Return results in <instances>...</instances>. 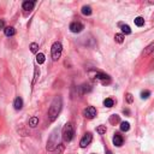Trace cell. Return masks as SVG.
Masks as SVG:
<instances>
[{
  "instance_id": "obj_28",
  "label": "cell",
  "mask_w": 154,
  "mask_h": 154,
  "mask_svg": "<svg viewBox=\"0 0 154 154\" xmlns=\"http://www.w3.org/2000/svg\"><path fill=\"white\" fill-rule=\"evenodd\" d=\"M133 100H134V99H133V95H131V94H128V95H126V101H128L129 104H131Z\"/></svg>"
},
{
  "instance_id": "obj_15",
  "label": "cell",
  "mask_w": 154,
  "mask_h": 154,
  "mask_svg": "<svg viewBox=\"0 0 154 154\" xmlns=\"http://www.w3.org/2000/svg\"><path fill=\"white\" fill-rule=\"evenodd\" d=\"M153 51H154V42H153V44H151L147 48H144V51H143V55H149Z\"/></svg>"
},
{
  "instance_id": "obj_22",
  "label": "cell",
  "mask_w": 154,
  "mask_h": 154,
  "mask_svg": "<svg viewBox=\"0 0 154 154\" xmlns=\"http://www.w3.org/2000/svg\"><path fill=\"white\" fill-rule=\"evenodd\" d=\"M135 24L137 27H142L143 24H144V19L142 17H136L135 18Z\"/></svg>"
},
{
  "instance_id": "obj_4",
  "label": "cell",
  "mask_w": 154,
  "mask_h": 154,
  "mask_svg": "<svg viewBox=\"0 0 154 154\" xmlns=\"http://www.w3.org/2000/svg\"><path fill=\"white\" fill-rule=\"evenodd\" d=\"M61 51H63V46L59 41H57L52 45V48H51V54H52V59L55 61L60 58L61 55Z\"/></svg>"
},
{
  "instance_id": "obj_24",
  "label": "cell",
  "mask_w": 154,
  "mask_h": 154,
  "mask_svg": "<svg viewBox=\"0 0 154 154\" xmlns=\"http://www.w3.org/2000/svg\"><path fill=\"white\" fill-rule=\"evenodd\" d=\"M149 96H151V92L149 90H142L141 92V99H148L149 98Z\"/></svg>"
},
{
  "instance_id": "obj_20",
  "label": "cell",
  "mask_w": 154,
  "mask_h": 154,
  "mask_svg": "<svg viewBox=\"0 0 154 154\" xmlns=\"http://www.w3.org/2000/svg\"><path fill=\"white\" fill-rule=\"evenodd\" d=\"M36 63H39V64H44L45 63V54L44 53H39L36 55Z\"/></svg>"
},
{
  "instance_id": "obj_30",
  "label": "cell",
  "mask_w": 154,
  "mask_h": 154,
  "mask_svg": "<svg viewBox=\"0 0 154 154\" xmlns=\"http://www.w3.org/2000/svg\"><path fill=\"white\" fill-rule=\"evenodd\" d=\"M123 112H124V113H126V115H129V110H124Z\"/></svg>"
},
{
  "instance_id": "obj_12",
  "label": "cell",
  "mask_w": 154,
  "mask_h": 154,
  "mask_svg": "<svg viewBox=\"0 0 154 154\" xmlns=\"http://www.w3.org/2000/svg\"><path fill=\"white\" fill-rule=\"evenodd\" d=\"M119 27L122 29V31H123V34L125 35H129V34H131V29L129 26H126V24H123V23H119Z\"/></svg>"
},
{
  "instance_id": "obj_1",
  "label": "cell",
  "mask_w": 154,
  "mask_h": 154,
  "mask_svg": "<svg viewBox=\"0 0 154 154\" xmlns=\"http://www.w3.org/2000/svg\"><path fill=\"white\" fill-rule=\"evenodd\" d=\"M61 107H63L61 96L57 95L55 98L53 99L50 108H48V119H50V122H53V120L57 119V117H58V115H59L60 111H61Z\"/></svg>"
},
{
  "instance_id": "obj_9",
  "label": "cell",
  "mask_w": 154,
  "mask_h": 154,
  "mask_svg": "<svg viewBox=\"0 0 154 154\" xmlns=\"http://www.w3.org/2000/svg\"><path fill=\"white\" fill-rule=\"evenodd\" d=\"M123 142H124L123 136L119 134H115V136H113V144L117 146V147H120V146L123 144Z\"/></svg>"
},
{
  "instance_id": "obj_6",
  "label": "cell",
  "mask_w": 154,
  "mask_h": 154,
  "mask_svg": "<svg viewBox=\"0 0 154 154\" xmlns=\"http://www.w3.org/2000/svg\"><path fill=\"white\" fill-rule=\"evenodd\" d=\"M83 116L88 119H93L96 116V108L93 106H88L84 111H83Z\"/></svg>"
},
{
  "instance_id": "obj_2",
  "label": "cell",
  "mask_w": 154,
  "mask_h": 154,
  "mask_svg": "<svg viewBox=\"0 0 154 154\" xmlns=\"http://www.w3.org/2000/svg\"><path fill=\"white\" fill-rule=\"evenodd\" d=\"M58 146H59V134H58V129H55V130L51 134V136L48 137L47 149L48 151H54Z\"/></svg>"
},
{
  "instance_id": "obj_29",
  "label": "cell",
  "mask_w": 154,
  "mask_h": 154,
  "mask_svg": "<svg viewBox=\"0 0 154 154\" xmlns=\"http://www.w3.org/2000/svg\"><path fill=\"white\" fill-rule=\"evenodd\" d=\"M0 29H5V22H4V19H0Z\"/></svg>"
},
{
  "instance_id": "obj_13",
  "label": "cell",
  "mask_w": 154,
  "mask_h": 154,
  "mask_svg": "<svg viewBox=\"0 0 154 154\" xmlns=\"http://www.w3.org/2000/svg\"><path fill=\"white\" fill-rule=\"evenodd\" d=\"M4 33H5L6 36H13L16 34V30H15L13 27H6L4 29Z\"/></svg>"
},
{
  "instance_id": "obj_17",
  "label": "cell",
  "mask_w": 154,
  "mask_h": 154,
  "mask_svg": "<svg viewBox=\"0 0 154 154\" xmlns=\"http://www.w3.org/2000/svg\"><path fill=\"white\" fill-rule=\"evenodd\" d=\"M129 129H130V124H129L128 122H122L120 123V130L122 131H128Z\"/></svg>"
},
{
  "instance_id": "obj_18",
  "label": "cell",
  "mask_w": 154,
  "mask_h": 154,
  "mask_svg": "<svg viewBox=\"0 0 154 154\" xmlns=\"http://www.w3.org/2000/svg\"><path fill=\"white\" fill-rule=\"evenodd\" d=\"M82 13L84 16H90L92 15V7L90 6H83L82 7Z\"/></svg>"
},
{
  "instance_id": "obj_32",
  "label": "cell",
  "mask_w": 154,
  "mask_h": 154,
  "mask_svg": "<svg viewBox=\"0 0 154 154\" xmlns=\"http://www.w3.org/2000/svg\"><path fill=\"white\" fill-rule=\"evenodd\" d=\"M153 66H154V60H153Z\"/></svg>"
},
{
  "instance_id": "obj_16",
  "label": "cell",
  "mask_w": 154,
  "mask_h": 154,
  "mask_svg": "<svg viewBox=\"0 0 154 154\" xmlns=\"http://www.w3.org/2000/svg\"><path fill=\"white\" fill-rule=\"evenodd\" d=\"M37 124H39V118H37V117H31V118L29 119V126L35 128Z\"/></svg>"
},
{
  "instance_id": "obj_21",
  "label": "cell",
  "mask_w": 154,
  "mask_h": 154,
  "mask_svg": "<svg viewBox=\"0 0 154 154\" xmlns=\"http://www.w3.org/2000/svg\"><path fill=\"white\" fill-rule=\"evenodd\" d=\"M96 133L100 134V135H104L105 133H106V125H99L98 128H96Z\"/></svg>"
},
{
  "instance_id": "obj_27",
  "label": "cell",
  "mask_w": 154,
  "mask_h": 154,
  "mask_svg": "<svg viewBox=\"0 0 154 154\" xmlns=\"http://www.w3.org/2000/svg\"><path fill=\"white\" fill-rule=\"evenodd\" d=\"M81 88H82V93H83V94H84V93H87V92H90V90H92L90 86H87V84H83Z\"/></svg>"
},
{
  "instance_id": "obj_26",
  "label": "cell",
  "mask_w": 154,
  "mask_h": 154,
  "mask_svg": "<svg viewBox=\"0 0 154 154\" xmlns=\"http://www.w3.org/2000/svg\"><path fill=\"white\" fill-rule=\"evenodd\" d=\"M37 50H39V45H37V44H35V42L30 44V51H31V52H33V53H36Z\"/></svg>"
},
{
  "instance_id": "obj_11",
  "label": "cell",
  "mask_w": 154,
  "mask_h": 154,
  "mask_svg": "<svg viewBox=\"0 0 154 154\" xmlns=\"http://www.w3.org/2000/svg\"><path fill=\"white\" fill-rule=\"evenodd\" d=\"M35 1H24L23 3V10H26V11H31L34 9V6H35Z\"/></svg>"
},
{
  "instance_id": "obj_25",
  "label": "cell",
  "mask_w": 154,
  "mask_h": 154,
  "mask_svg": "<svg viewBox=\"0 0 154 154\" xmlns=\"http://www.w3.org/2000/svg\"><path fill=\"white\" fill-rule=\"evenodd\" d=\"M39 76H40V70L37 69V68H35V74H34V79H33V83L31 84H35L36 83V81H37V78H39Z\"/></svg>"
},
{
  "instance_id": "obj_19",
  "label": "cell",
  "mask_w": 154,
  "mask_h": 154,
  "mask_svg": "<svg viewBox=\"0 0 154 154\" xmlns=\"http://www.w3.org/2000/svg\"><path fill=\"white\" fill-rule=\"evenodd\" d=\"M119 122H120V119H119V116H117V115H112L110 117V123L111 124H116V123H119Z\"/></svg>"
},
{
  "instance_id": "obj_8",
  "label": "cell",
  "mask_w": 154,
  "mask_h": 154,
  "mask_svg": "<svg viewBox=\"0 0 154 154\" xmlns=\"http://www.w3.org/2000/svg\"><path fill=\"white\" fill-rule=\"evenodd\" d=\"M95 78L96 79H100L104 84H108L111 82L110 76L106 75V74H104V72H96V74H95Z\"/></svg>"
},
{
  "instance_id": "obj_7",
  "label": "cell",
  "mask_w": 154,
  "mask_h": 154,
  "mask_svg": "<svg viewBox=\"0 0 154 154\" xmlns=\"http://www.w3.org/2000/svg\"><path fill=\"white\" fill-rule=\"evenodd\" d=\"M83 29H84L83 24L79 23V22H72V23L70 24V30L72 31V33H75V34L81 33V31H82Z\"/></svg>"
},
{
  "instance_id": "obj_10",
  "label": "cell",
  "mask_w": 154,
  "mask_h": 154,
  "mask_svg": "<svg viewBox=\"0 0 154 154\" xmlns=\"http://www.w3.org/2000/svg\"><path fill=\"white\" fill-rule=\"evenodd\" d=\"M13 107H15V110H17V111H19V110H22V107H23V99L22 98H16L15 99V101H13Z\"/></svg>"
},
{
  "instance_id": "obj_14",
  "label": "cell",
  "mask_w": 154,
  "mask_h": 154,
  "mask_svg": "<svg viewBox=\"0 0 154 154\" xmlns=\"http://www.w3.org/2000/svg\"><path fill=\"white\" fill-rule=\"evenodd\" d=\"M113 105H115V100L111 99V98H107V99H105L104 100V106H106V107H112Z\"/></svg>"
},
{
  "instance_id": "obj_5",
  "label": "cell",
  "mask_w": 154,
  "mask_h": 154,
  "mask_svg": "<svg viewBox=\"0 0 154 154\" xmlns=\"http://www.w3.org/2000/svg\"><path fill=\"white\" fill-rule=\"evenodd\" d=\"M92 140H93V136H92V134H90V133L84 134V136L82 137V140H81V142H79L81 148H86L88 144H90Z\"/></svg>"
},
{
  "instance_id": "obj_31",
  "label": "cell",
  "mask_w": 154,
  "mask_h": 154,
  "mask_svg": "<svg viewBox=\"0 0 154 154\" xmlns=\"http://www.w3.org/2000/svg\"><path fill=\"white\" fill-rule=\"evenodd\" d=\"M106 154H112V153H111L110 151H107V152H106Z\"/></svg>"
},
{
  "instance_id": "obj_3",
  "label": "cell",
  "mask_w": 154,
  "mask_h": 154,
  "mask_svg": "<svg viewBox=\"0 0 154 154\" xmlns=\"http://www.w3.org/2000/svg\"><path fill=\"white\" fill-rule=\"evenodd\" d=\"M74 126H72L71 123H68L65 124V126L63 128V130H61V137H63V140L65 141V142H70L72 140V137H74Z\"/></svg>"
},
{
  "instance_id": "obj_23",
  "label": "cell",
  "mask_w": 154,
  "mask_h": 154,
  "mask_svg": "<svg viewBox=\"0 0 154 154\" xmlns=\"http://www.w3.org/2000/svg\"><path fill=\"white\" fill-rule=\"evenodd\" d=\"M115 40H116V42L122 44V42L124 41V35L123 34H116L115 35Z\"/></svg>"
}]
</instances>
